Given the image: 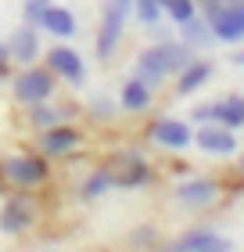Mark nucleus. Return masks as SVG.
Returning <instances> with one entry per match:
<instances>
[{
    "label": "nucleus",
    "mask_w": 244,
    "mask_h": 252,
    "mask_svg": "<svg viewBox=\"0 0 244 252\" xmlns=\"http://www.w3.org/2000/svg\"><path fill=\"white\" fill-rule=\"evenodd\" d=\"M237 4H241V7H244V0H237Z\"/></svg>",
    "instance_id": "7c9ffc66"
},
{
    "label": "nucleus",
    "mask_w": 244,
    "mask_h": 252,
    "mask_svg": "<svg viewBox=\"0 0 244 252\" xmlns=\"http://www.w3.org/2000/svg\"><path fill=\"white\" fill-rule=\"evenodd\" d=\"M47 4L51 0H26V4H22V22H29V26L40 29V15L47 11Z\"/></svg>",
    "instance_id": "393cba45"
},
{
    "label": "nucleus",
    "mask_w": 244,
    "mask_h": 252,
    "mask_svg": "<svg viewBox=\"0 0 244 252\" xmlns=\"http://www.w3.org/2000/svg\"><path fill=\"white\" fill-rule=\"evenodd\" d=\"M176 252H226L230 249V238L208 231V227H194V231L180 234L176 242H172Z\"/></svg>",
    "instance_id": "4468645a"
},
{
    "label": "nucleus",
    "mask_w": 244,
    "mask_h": 252,
    "mask_svg": "<svg viewBox=\"0 0 244 252\" xmlns=\"http://www.w3.org/2000/svg\"><path fill=\"white\" fill-rule=\"evenodd\" d=\"M130 15L140 22L144 29H155L162 26V18H165V11H162L158 0H133V7H130Z\"/></svg>",
    "instance_id": "5701e85b"
},
{
    "label": "nucleus",
    "mask_w": 244,
    "mask_h": 252,
    "mask_svg": "<svg viewBox=\"0 0 244 252\" xmlns=\"http://www.w3.org/2000/svg\"><path fill=\"white\" fill-rule=\"evenodd\" d=\"M155 242H158L155 227H136V231H130V245H155Z\"/></svg>",
    "instance_id": "a878e982"
},
{
    "label": "nucleus",
    "mask_w": 244,
    "mask_h": 252,
    "mask_svg": "<svg viewBox=\"0 0 244 252\" xmlns=\"http://www.w3.org/2000/svg\"><path fill=\"white\" fill-rule=\"evenodd\" d=\"M212 123H223L230 130H241L244 126V97L230 94L223 101H212Z\"/></svg>",
    "instance_id": "a211bd4d"
},
{
    "label": "nucleus",
    "mask_w": 244,
    "mask_h": 252,
    "mask_svg": "<svg viewBox=\"0 0 244 252\" xmlns=\"http://www.w3.org/2000/svg\"><path fill=\"white\" fill-rule=\"evenodd\" d=\"M7 54H11V62H15V65H32V62H40V54H43L40 29L29 26V22L15 26V29H11V36H7Z\"/></svg>",
    "instance_id": "9d476101"
},
{
    "label": "nucleus",
    "mask_w": 244,
    "mask_h": 252,
    "mask_svg": "<svg viewBox=\"0 0 244 252\" xmlns=\"http://www.w3.org/2000/svg\"><path fill=\"white\" fill-rule=\"evenodd\" d=\"M130 76H136V79H140V83H147L151 90H158V87L172 76V72H169V62H165V54H162L158 43H155V47H144L140 54H136Z\"/></svg>",
    "instance_id": "9b49d317"
},
{
    "label": "nucleus",
    "mask_w": 244,
    "mask_h": 252,
    "mask_svg": "<svg viewBox=\"0 0 244 252\" xmlns=\"http://www.w3.org/2000/svg\"><path fill=\"white\" fill-rule=\"evenodd\" d=\"M201 4H208V0H201Z\"/></svg>",
    "instance_id": "2f4dec72"
},
{
    "label": "nucleus",
    "mask_w": 244,
    "mask_h": 252,
    "mask_svg": "<svg viewBox=\"0 0 244 252\" xmlns=\"http://www.w3.org/2000/svg\"><path fill=\"white\" fill-rule=\"evenodd\" d=\"M0 162H4V180L11 188L36 191V188H43L54 177V166H51V158L43 152H18V155L0 158Z\"/></svg>",
    "instance_id": "f257e3e1"
},
{
    "label": "nucleus",
    "mask_w": 244,
    "mask_h": 252,
    "mask_svg": "<svg viewBox=\"0 0 244 252\" xmlns=\"http://www.w3.org/2000/svg\"><path fill=\"white\" fill-rule=\"evenodd\" d=\"M151 97H155V90H151L147 83H140L136 76H130L122 83V90H119V108L130 112V116H140V112L151 108Z\"/></svg>",
    "instance_id": "f3484780"
},
{
    "label": "nucleus",
    "mask_w": 244,
    "mask_h": 252,
    "mask_svg": "<svg viewBox=\"0 0 244 252\" xmlns=\"http://www.w3.org/2000/svg\"><path fill=\"white\" fill-rule=\"evenodd\" d=\"M147 137H151V144H158V148H169V152H183V148H190L194 144V130H190V123H183L176 116H162L147 126Z\"/></svg>",
    "instance_id": "6e6552de"
},
{
    "label": "nucleus",
    "mask_w": 244,
    "mask_h": 252,
    "mask_svg": "<svg viewBox=\"0 0 244 252\" xmlns=\"http://www.w3.org/2000/svg\"><path fill=\"white\" fill-rule=\"evenodd\" d=\"M57 90V76L47 65H18L15 76H11V97L18 105H32V101H47Z\"/></svg>",
    "instance_id": "f03ea898"
},
{
    "label": "nucleus",
    "mask_w": 244,
    "mask_h": 252,
    "mask_svg": "<svg viewBox=\"0 0 244 252\" xmlns=\"http://www.w3.org/2000/svg\"><path fill=\"white\" fill-rule=\"evenodd\" d=\"M208 29H212V36L216 40H223V43H241L244 40V7L241 4H219V0H208Z\"/></svg>",
    "instance_id": "0eeeda50"
},
{
    "label": "nucleus",
    "mask_w": 244,
    "mask_h": 252,
    "mask_svg": "<svg viewBox=\"0 0 244 252\" xmlns=\"http://www.w3.org/2000/svg\"><path fill=\"white\" fill-rule=\"evenodd\" d=\"M130 7H133V0H104L97 40H94V54H97L101 62H108L111 54H115V47L122 43L126 22H130Z\"/></svg>",
    "instance_id": "7ed1b4c3"
},
{
    "label": "nucleus",
    "mask_w": 244,
    "mask_h": 252,
    "mask_svg": "<svg viewBox=\"0 0 244 252\" xmlns=\"http://www.w3.org/2000/svg\"><path fill=\"white\" fill-rule=\"evenodd\" d=\"M208 79H212V62H205V58H190L187 65L176 72V94L180 97H190L194 90H201Z\"/></svg>",
    "instance_id": "dca6fc26"
},
{
    "label": "nucleus",
    "mask_w": 244,
    "mask_h": 252,
    "mask_svg": "<svg viewBox=\"0 0 244 252\" xmlns=\"http://www.w3.org/2000/svg\"><path fill=\"white\" fill-rule=\"evenodd\" d=\"M40 29L51 32V36H57V40H72L79 32V22H76V15L65 4H54V0H51L47 11L40 15Z\"/></svg>",
    "instance_id": "2eb2a0df"
},
{
    "label": "nucleus",
    "mask_w": 244,
    "mask_h": 252,
    "mask_svg": "<svg viewBox=\"0 0 244 252\" xmlns=\"http://www.w3.org/2000/svg\"><path fill=\"white\" fill-rule=\"evenodd\" d=\"M180 40L187 43V47H194V51H201L208 40H216L212 36V29H208V22L205 18H187V22H180Z\"/></svg>",
    "instance_id": "4be33fe9"
},
{
    "label": "nucleus",
    "mask_w": 244,
    "mask_h": 252,
    "mask_svg": "<svg viewBox=\"0 0 244 252\" xmlns=\"http://www.w3.org/2000/svg\"><path fill=\"white\" fill-rule=\"evenodd\" d=\"M111 188H115L111 169H108V166H97L94 173H86L83 184H79V202H97V198H104Z\"/></svg>",
    "instance_id": "6ab92c4d"
},
{
    "label": "nucleus",
    "mask_w": 244,
    "mask_h": 252,
    "mask_svg": "<svg viewBox=\"0 0 244 252\" xmlns=\"http://www.w3.org/2000/svg\"><path fill=\"white\" fill-rule=\"evenodd\" d=\"M226 4H237V0H226Z\"/></svg>",
    "instance_id": "c756f323"
},
{
    "label": "nucleus",
    "mask_w": 244,
    "mask_h": 252,
    "mask_svg": "<svg viewBox=\"0 0 244 252\" xmlns=\"http://www.w3.org/2000/svg\"><path fill=\"white\" fill-rule=\"evenodd\" d=\"M104 166L111 169L115 188H140V184L151 180V166L144 162L140 155H133V152H119V155L104 158Z\"/></svg>",
    "instance_id": "1a4fd4ad"
},
{
    "label": "nucleus",
    "mask_w": 244,
    "mask_h": 252,
    "mask_svg": "<svg viewBox=\"0 0 244 252\" xmlns=\"http://www.w3.org/2000/svg\"><path fill=\"white\" fill-rule=\"evenodd\" d=\"M162 11H165V18H172L180 26V22H187V18L197 15V4H194V0H165Z\"/></svg>",
    "instance_id": "b1692460"
},
{
    "label": "nucleus",
    "mask_w": 244,
    "mask_h": 252,
    "mask_svg": "<svg viewBox=\"0 0 244 252\" xmlns=\"http://www.w3.org/2000/svg\"><path fill=\"white\" fill-rule=\"evenodd\" d=\"M194 144L208 155H234L237 152V137L223 123H201V130H194Z\"/></svg>",
    "instance_id": "f8f14e48"
},
{
    "label": "nucleus",
    "mask_w": 244,
    "mask_h": 252,
    "mask_svg": "<svg viewBox=\"0 0 244 252\" xmlns=\"http://www.w3.org/2000/svg\"><path fill=\"white\" fill-rule=\"evenodd\" d=\"M176 202L180 205H190V209H205V205H212L216 202V194H219V184L212 177H187V180H180L176 184Z\"/></svg>",
    "instance_id": "ddd939ff"
},
{
    "label": "nucleus",
    "mask_w": 244,
    "mask_h": 252,
    "mask_svg": "<svg viewBox=\"0 0 244 252\" xmlns=\"http://www.w3.org/2000/svg\"><path fill=\"white\" fill-rule=\"evenodd\" d=\"M119 97H108V94H94L86 101V108H83V116L94 123V126H108L115 123V116H119Z\"/></svg>",
    "instance_id": "aec40b11"
},
{
    "label": "nucleus",
    "mask_w": 244,
    "mask_h": 252,
    "mask_svg": "<svg viewBox=\"0 0 244 252\" xmlns=\"http://www.w3.org/2000/svg\"><path fill=\"white\" fill-rule=\"evenodd\" d=\"M194 119L197 123H212V105H197L194 108Z\"/></svg>",
    "instance_id": "bb28decb"
},
{
    "label": "nucleus",
    "mask_w": 244,
    "mask_h": 252,
    "mask_svg": "<svg viewBox=\"0 0 244 252\" xmlns=\"http://www.w3.org/2000/svg\"><path fill=\"white\" fill-rule=\"evenodd\" d=\"M40 223V209L29 188H15L0 205V231L4 234H29Z\"/></svg>",
    "instance_id": "20e7f679"
},
{
    "label": "nucleus",
    "mask_w": 244,
    "mask_h": 252,
    "mask_svg": "<svg viewBox=\"0 0 244 252\" xmlns=\"http://www.w3.org/2000/svg\"><path fill=\"white\" fill-rule=\"evenodd\" d=\"M26 119H29L32 130H47V126L61 123L65 116H61V105H54V101L47 97V101H32V105H26Z\"/></svg>",
    "instance_id": "412c9836"
},
{
    "label": "nucleus",
    "mask_w": 244,
    "mask_h": 252,
    "mask_svg": "<svg viewBox=\"0 0 244 252\" xmlns=\"http://www.w3.org/2000/svg\"><path fill=\"white\" fill-rule=\"evenodd\" d=\"M40 58H43V65H47L57 79H65V83H68V87H76V90L90 79V76H86V62H83V54H79L76 47H68V43H54V47H47V51L40 54Z\"/></svg>",
    "instance_id": "423d86ee"
},
{
    "label": "nucleus",
    "mask_w": 244,
    "mask_h": 252,
    "mask_svg": "<svg viewBox=\"0 0 244 252\" xmlns=\"http://www.w3.org/2000/svg\"><path fill=\"white\" fill-rule=\"evenodd\" d=\"M241 173H244V155H241Z\"/></svg>",
    "instance_id": "c85d7f7f"
},
{
    "label": "nucleus",
    "mask_w": 244,
    "mask_h": 252,
    "mask_svg": "<svg viewBox=\"0 0 244 252\" xmlns=\"http://www.w3.org/2000/svg\"><path fill=\"white\" fill-rule=\"evenodd\" d=\"M83 141H86L83 130L68 119L47 126V130H36V152H43L47 158H68L72 152L83 148Z\"/></svg>",
    "instance_id": "39448f33"
},
{
    "label": "nucleus",
    "mask_w": 244,
    "mask_h": 252,
    "mask_svg": "<svg viewBox=\"0 0 244 252\" xmlns=\"http://www.w3.org/2000/svg\"><path fill=\"white\" fill-rule=\"evenodd\" d=\"M234 62H237V65H244V51H237V54H234Z\"/></svg>",
    "instance_id": "cd10ccee"
}]
</instances>
